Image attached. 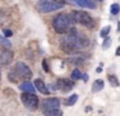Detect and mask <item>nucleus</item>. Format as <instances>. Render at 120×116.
Wrapping results in <instances>:
<instances>
[{
    "mask_svg": "<svg viewBox=\"0 0 120 116\" xmlns=\"http://www.w3.org/2000/svg\"><path fill=\"white\" fill-rule=\"evenodd\" d=\"M88 45H89V39L85 35L78 32L76 28L74 27L70 30V32L66 34V36L61 41V49L67 54L85 49Z\"/></svg>",
    "mask_w": 120,
    "mask_h": 116,
    "instance_id": "obj_1",
    "label": "nucleus"
},
{
    "mask_svg": "<svg viewBox=\"0 0 120 116\" xmlns=\"http://www.w3.org/2000/svg\"><path fill=\"white\" fill-rule=\"evenodd\" d=\"M32 77V71L25 62H17L12 71L8 72V79L12 82H18L19 80H30Z\"/></svg>",
    "mask_w": 120,
    "mask_h": 116,
    "instance_id": "obj_2",
    "label": "nucleus"
},
{
    "mask_svg": "<svg viewBox=\"0 0 120 116\" xmlns=\"http://www.w3.org/2000/svg\"><path fill=\"white\" fill-rule=\"evenodd\" d=\"M74 19L71 13H58L52 21V26L57 34H67L72 28Z\"/></svg>",
    "mask_w": 120,
    "mask_h": 116,
    "instance_id": "obj_3",
    "label": "nucleus"
},
{
    "mask_svg": "<svg viewBox=\"0 0 120 116\" xmlns=\"http://www.w3.org/2000/svg\"><path fill=\"white\" fill-rule=\"evenodd\" d=\"M71 17H72L74 22L79 23V25H83L88 28H93L96 26L93 17L90 14H88V12H84V10H74L71 13Z\"/></svg>",
    "mask_w": 120,
    "mask_h": 116,
    "instance_id": "obj_4",
    "label": "nucleus"
},
{
    "mask_svg": "<svg viewBox=\"0 0 120 116\" xmlns=\"http://www.w3.org/2000/svg\"><path fill=\"white\" fill-rule=\"evenodd\" d=\"M66 1H57V0H41L36 3V8L40 13H50L57 9H61Z\"/></svg>",
    "mask_w": 120,
    "mask_h": 116,
    "instance_id": "obj_5",
    "label": "nucleus"
},
{
    "mask_svg": "<svg viewBox=\"0 0 120 116\" xmlns=\"http://www.w3.org/2000/svg\"><path fill=\"white\" fill-rule=\"evenodd\" d=\"M21 101L26 108L31 111H35L39 107V98L36 94H30V93H22L21 94Z\"/></svg>",
    "mask_w": 120,
    "mask_h": 116,
    "instance_id": "obj_6",
    "label": "nucleus"
},
{
    "mask_svg": "<svg viewBox=\"0 0 120 116\" xmlns=\"http://www.w3.org/2000/svg\"><path fill=\"white\" fill-rule=\"evenodd\" d=\"M75 86V82L72 80H68V79H58L56 81V84L50 85V89H57V90H61V92L66 93V92H70L72 88ZM48 88V89H49Z\"/></svg>",
    "mask_w": 120,
    "mask_h": 116,
    "instance_id": "obj_7",
    "label": "nucleus"
},
{
    "mask_svg": "<svg viewBox=\"0 0 120 116\" xmlns=\"http://www.w3.org/2000/svg\"><path fill=\"white\" fill-rule=\"evenodd\" d=\"M61 106V101L58 98L53 97V98H47V99L41 101V110L44 111H49V110H57Z\"/></svg>",
    "mask_w": 120,
    "mask_h": 116,
    "instance_id": "obj_8",
    "label": "nucleus"
},
{
    "mask_svg": "<svg viewBox=\"0 0 120 116\" xmlns=\"http://www.w3.org/2000/svg\"><path fill=\"white\" fill-rule=\"evenodd\" d=\"M13 61V52L11 49H0V64L8 66Z\"/></svg>",
    "mask_w": 120,
    "mask_h": 116,
    "instance_id": "obj_9",
    "label": "nucleus"
},
{
    "mask_svg": "<svg viewBox=\"0 0 120 116\" xmlns=\"http://www.w3.org/2000/svg\"><path fill=\"white\" fill-rule=\"evenodd\" d=\"M72 3L81 8H88V9H96L97 8L96 1H92V0H76V1H72Z\"/></svg>",
    "mask_w": 120,
    "mask_h": 116,
    "instance_id": "obj_10",
    "label": "nucleus"
},
{
    "mask_svg": "<svg viewBox=\"0 0 120 116\" xmlns=\"http://www.w3.org/2000/svg\"><path fill=\"white\" fill-rule=\"evenodd\" d=\"M35 88H36L40 93H43V94H49V93H50L49 89H48V86L45 85V82L43 81L41 79H36V80H35Z\"/></svg>",
    "mask_w": 120,
    "mask_h": 116,
    "instance_id": "obj_11",
    "label": "nucleus"
},
{
    "mask_svg": "<svg viewBox=\"0 0 120 116\" xmlns=\"http://www.w3.org/2000/svg\"><path fill=\"white\" fill-rule=\"evenodd\" d=\"M19 89L23 93H30V94H35V85H32L30 81H25L19 84Z\"/></svg>",
    "mask_w": 120,
    "mask_h": 116,
    "instance_id": "obj_12",
    "label": "nucleus"
},
{
    "mask_svg": "<svg viewBox=\"0 0 120 116\" xmlns=\"http://www.w3.org/2000/svg\"><path fill=\"white\" fill-rule=\"evenodd\" d=\"M103 86H105L103 80L98 79V80H96V81L93 82V85H92V92H93V93H97V92H99V90L103 89Z\"/></svg>",
    "mask_w": 120,
    "mask_h": 116,
    "instance_id": "obj_13",
    "label": "nucleus"
},
{
    "mask_svg": "<svg viewBox=\"0 0 120 116\" xmlns=\"http://www.w3.org/2000/svg\"><path fill=\"white\" fill-rule=\"evenodd\" d=\"M0 45L4 46V49H11L12 48V43L8 40L7 37H4V35H0Z\"/></svg>",
    "mask_w": 120,
    "mask_h": 116,
    "instance_id": "obj_14",
    "label": "nucleus"
},
{
    "mask_svg": "<svg viewBox=\"0 0 120 116\" xmlns=\"http://www.w3.org/2000/svg\"><path fill=\"white\" fill-rule=\"evenodd\" d=\"M44 115L45 116H62L63 112L57 108V110H49V111H44Z\"/></svg>",
    "mask_w": 120,
    "mask_h": 116,
    "instance_id": "obj_15",
    "label": "nucleus"
},
{
    "mask_svg": "<svg viewBox=\"0 0 120 116\" xmlns=\"http://www.w3.org/2000/svg\"><path fill=\"white\" fill-rule=\"evenodd\" d=\"M78 94H72V95H70V97L66 99V102H65V105L66 106H74L76 102H78Z\"/></svg>",
    "mask_w": 120,
    "mask_h": 116,
    "instance_id": "obj_16",
    "label": "nucleus"
},
{
    "mask_svg": "<svg viewBox=\"0 0 120 116\" xmlns=\"http://www.w3.org/2000/svg\"><path fill=\"white\" fill-rule=\"evenodd\" d=\"M110 12H111L112 15H117L120 13V5L117 3H112L111 7H110Z\"/></svg>",
    "mask_w": 120,
    "mask_h": 116,
    "instance_id": "obj_17",
    "label": "nucleus"
},
{
    "mask_svg": "<svg viewBox=\"0 0 120 116\" xmlns=\"http://www.w3.org/2000/svg\"><path fill=\"white\" fill-rule=\"evenodd\" d=\"M107 80H109V82L112 86H119V80H117V77L115 75H107Z\"/></svg>",
    "mask_w": 120,
    "mask_h": 116,
    "instance_id": "obj_18",
    "label": "nucleus"
},
{
    "mask_svg": "<svg viewBox=\"0 0 120 116\" xmlns=\"http://www.w3.org/2000/svg\"><path fill=\"white\" fill-rule=\"evenodd\" d=\"M71 79L72 80H79V79H83V72L80 71V70H74L72 74H71Z\"/></svg>",
    "mask_w": 120,
    "mask_h": 116,
    "instance_id": "obj_19",
    "label": "nucleus"
},
{
    "mask_svg": "<svg viewBox=\"0 0 120 116\" xmlns=\"http://www.w3.org/2000/svg\"><path fill=\"white\" fill-rule=\"evenodd\" d=\"M110 30H111V27H110V26H105V27L102 28V31L99 32V35H101V37L106 39L107 36H109V34H110Z\"/></svg>",
    "mask_w": 120,
    "mask_h": 116,
    "instance_id": "obj_20",
    "label": "nucleus"
},
{
    "mask_svg": "<svg viewBox=\"0 0 120 116\" xmlns=\"http://www.w3.org/2000/svg\"><path fill=\"white\" fill-rule=\"evenodd\" d=\"M110 46H111V39H110V36H107L106 39L103 40V44H102V48L106 50V49H109Z\"/></svg>",
    "mask_w": 120,
    "mask_h": 116,
    "instance_id": "obj_21",
    "label": "nucleus"
},
{
    "mask_svg": "<svg viewBox=\"0 0 120 116\" xmlns=\"http://www.w3.org/2000/svg\"><path fill=\"white\" fill-rule=\"evenodd\" d=\"M3 34H4V37H12L13 36V31L11 30V28H4L3 30Z\"/></svg>",
    "mask_w": 120,
    "mask_h": 116,
    "instance_id": "obj_22",
    "label": "nucleus"
},
{
    "mask_svg": "<svg viewBox=\"0 0 120 116\" xmlns=\"http://www.w3.org/2000/svg\"><path fill=\"white\" fill-rule=\"evenodd\" d=\"M70 63L80 64V63H83V59H81V58H71V59H70Z\"/></svg>",
    "mask_w": 120,
    "mask_h": 116,
    "instance_id": "obj_23",
    "label": "nucleus"
},
{
    "mask_svg": "<svg viewBox=\"0 0 120 116\" xmlns=\"http://www.w3.org/2000/svg\"><path fill=\"white\" fill-rule=\"evenodd\" d=\"M43 67H44V70L47 72H49L50 70H49V67H48V62H47V59H43Z\"/></svg>",
    "mask_w": 120,
    "mask_h": 116,
    "instance_id": "obj_24",
    "label": "nucleus"
},
{
    "mask_svg": "<svg viewBox=\"0 0 120 116\" xmlns=\"http://www.w3.org/2000/svg\"><path fill=\"white\" fill-rule=\"evenodd\" d=\"M88 79H89V76L86 74H83V80L84 81H88Z\"/></svg>",
    "mask_w": 120,
    "mask_h": 116,
    "instance_id": "obj_25",
    "label": "nucleus"
},
{
    "mask_svg": "<svg viewBox=\"0 0 120 116\" xmlns=\"http://www.w3.org/2000/svg\"><path fill=\"white\" fill-rule=\"evenodd\" d=\"M115 54H116L117 57L120 56V46H117V49H116V52H115Z\"/></svg>",
    "mask_w": 120,
    "mask_h": 116,
    "instance_id": "obj_26",
    "label": "nucleus"
},
{
    "mask_svg": "<svg viewBox=\"0 0 120 116\" xmlns=\"http://www.w3.org/2000/svg\"><path fill=\"white\" fill-rule=\"evenodd\" d=\"M96 71H97V72H102V68H101V67H97Z\"/></svg>",
    "mask_w": 120,
    "mask_h": 116,
    "instance_id": "obj_27",
    "label": "nucleus"
},
{
    "mask_svg": "<svg viewBox=\"0 0 120 116\" xmlns=\"http://www.w3.org/2000/svg\"><path fill=\"white\" fill-rule=\"evenodd\" d=\"M117 32H120V22L117 23Z\"/></svg>",
    "mask_w": 120,
    "mask_h": 116,
    "instance_id": "obj_28",
    "label": "nucleus"
},
{
    "mask_svg": "<svg viewBox=\"0 0 120 116\" xmlns=\"http://www.w3.org/2000/svg\"><path fill=\"white\" fill-rule=\"evenodd\" d=\"M0 79H1V72H0Z\"/></svg>",
    "mask_w": 120,
    "mask_h": 116,
    "instance_id": "obj_29",
    "label": "nucleus"
},
{
    "mask_svg": "<svg viewBox=\"0 0 120 116\" xmlns=\"http://www.w3.org/2000/svg\"><path fill=\"white\" fill-rule=\"evenodd\" d=\"M0 18H1V12H0Z\"/></svg>",
    "mask_w": 120,
    "mask_h": 116,
    "instance_id": "obj_30",
    "label": "nucleus"
}]
</instances>
